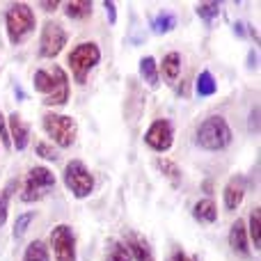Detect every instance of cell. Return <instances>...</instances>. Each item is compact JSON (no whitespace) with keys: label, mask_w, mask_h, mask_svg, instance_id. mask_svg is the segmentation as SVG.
I'll list each match as a JSON object with an SVG mask.
<instances>
[{"label":"cell","mask_w":261,"mask_h":261,"mask_svg":"<svg viewBox=\"0 0 261 261\" xmlns=\"http://www.w3.org/2000/svg\"><path fill=\"white\" fill-rule=\"evenodd\" d=\"M32 85L39 94H46L44 103L46 106H64L69 101V78L67 71L62 67L55 64L53 71H46V69H39L32 76Z\"/></svg>","instance_id":"obj_1"},{"label":"cell","mask_w":261,"mask_h":261,"mask_svg":"<svg viewBox=\"0 0 261 261\" xmlns=\"http://www.w3.org/2000/svg\"><path fill=\"white\" fill-rule=\"evenodd\" d=\"M231 128L227 124V119L222 115H211L197 126L195 133V142L199 144V149L204 151H222L231 144Z\"/></svg>","instance_id":"obj_2"},{"label":"cell","mask_w":261,"mask_h":261,"mask_svg":"<svg viewBox=\"0 0 261 261\" xmlns=\"http://www.w3.org/2000/svg\"><path fill=\"white\" fill-rule=\"evenodd\" d=\"M35 12L28 3H14L5 12V28H7V37L14 46L21 44L32 30H35Z\"/></svg>","instance_id":"obj_3"},{"label":"cell","mask_w":261,"mask_h":261,"mask_svg":"<svg viewBox=\"0 0 261 261\" xmlns=\"http://www.w3.org/2000/svg\"><path fill=\"white\" fill-rule=\"evenodd\" d=\"M67 62H69V69H71V73H73V81H76L78 85H85L90 71L101 62V48L94 44V41H83V44H78L76 48H71Z\"/></svg>","instance_id":"obj_4"},{"label":"cell","mask_w":261,"mask_h":261,"mask_svg":"<svg viewBox=\"0 0 261 261\" xmlns=\"http://www.w3.org/2000/svg\"><path fill=\"white\" fill-rule=\"evenodd\" d=\"M41 126H44L46 135H50L58 147L69 149L73 142H76V135H78V124L73 117L69 115H58V113H46L41 117Z\"/></svg>","instance_id":"obj_5"},{"label":"cell","mask_w":261,"mask_h":261,"mask_svg":"<svg viewBox=\"0 0 261 261\" xmlns=\"http://www.w3.org/2000/svg\"><path fill=\"white\" fill-rule=\"evenodd\" d=\"M62 181H64V186H67V190L76 199L90 197L92 190H94V176H92L90 167L83 161H78V158L67 163V167H64V172H62Z\"/></svg>","instance_id":"obj_6"},{"label":"cell","mask_w":261,"mask_h":261,"mask_svg":"<svg viewBox=\"0 0 261 261\" xmlns=\"http://www.w3.org/2000/svg\"><path fill=\"white\" fill-rule=\"evenodd\" d=\"M55 188V174L44 165H35L28 170L25 184H23L21 199L23 202H39Z\"/></svg>","instance_id":"obj_7"},{"label":"cell","mask_w":261,"mask_h":261,"mask_svg":"<svg viewBox=\"0 0 261 261\" xmlns=\"http://www.w3.org/2000/svg\"><path fill=\"white\" fill-rule=\"evenodd\" d=\"M64 44H67V30L55 21H46L39 37V55L53 60L55 55H60Z\"/></svg>","instance_id":"obj_8"},{"label":"cell","mask_w":261,"mask_h":261,"mask_svg":"<svg viewBox=\"0 0 261 261\" xmlns=\"http://www.w3.org/2000/svg\"><path fill=\"white\" fill-rule=\"evenodd\" d=\"M50 248L55 261H76V236L69 225H58L50 231Z\"/></svg>","instance_id":"obj_9"},{"label":"cell","mask_w":261,"mask_h":261,"mask_svg":"<svg viewBox=\"0 0 261 261\" xmlns=\"http://www.w3.org/2000/svg\"><path fill=\"white\" fill-rule=\"evenodd\" d=\"M144 144L153 151H167L174 144V126L170 119H153L144 130Z\"/></svg>","instance_id":"obj_10"},{"label":"cell","mask_w":261,"mask_h":261,"mask_svg":"<svg viewBox=\"0 0 261 261\" xmlns=\"http://www.w3.org/2000/svg\"><path fill=\"white\" fill-rule=\"evenodd\" d=\"M7 130H9V140H12V147L16 151H23L30 142V126L23 122V117L18 113H12L7 117Z\"/></svg>","instance_id":"obj_11"},{"label":"cell","mask_w":261,"mask_h":261,"mask_svg":"<svg viewBox=\"0 0 261 261\" xmlns=\"http://www.w3.org/2000/svg\"><path fill=\"white\" fill-rule=\"evenodd\" d=\"M245 190H248V184H245V176H231L227 181L225 190H222V202H225V208L227 211H234V208L241 206L245 197Z\"/></svg>","instance_id":"obj_12"},{"label":"cell","mask_w":261,"mask_h":261,"mask_svg":"<svg viewBox=\"0 0 261 261\" xmlns=\"http://www.w3.org/2000/svg\"><path fill=\"white\" fill-rule=\"evenodd\" d=\"M126 248L130 252V259H135V261H156L149 241L144 239V236L135 234V231H130V234L126 236Z\"/></svg>","instance_id":"obj_13"},{"label":"cell","mask_w":261,"mask_h":261,"mask_svg":"<svg viewBox=\"0 0 261 261\" xmlns=\"http://www.w3.org/2000/svg\"><path fill=\"white\" fill-rule=\"evenodd\" d=\"M229 248L241 257H250V241H248V229H245L243 220H236L229 229Z\"/></svg>","instance_id":"obj_14"},{"label":"cell","mask_w":261,"mask_h":261,"mask_svg":"<svg viewBox=\"0 0 261 261\" xmlns=\"http://www.w3.org/2000/svg\"><path fill=\"white\" fill-rule=\"evenodd\" d=\"M193 218L202 225H213L218 220V206L213 199H199L197 204L193 206Z\"/></svg>","instance_id":"obj_15"},{"label":"cell","mask_w":261,"mask_h":261,"mask_svg":"<svg viewBox=\"0 0 261 261\" xmlns=\"http://www.w3.org/2000/svg\"><path fill=\"white\" fill-rule=\"evenodd\" d=\"M158 73H163L165 83H170V85H172V83L179 78V73H181V55L176 53V50H170V53L163 58Z\"/></svg>","instance_id":"obj_16"},{"label":"cell","mask_w":261,"mask_h":261,"mask_svg":"<svg viewBox=\"0 0 261 261\" xmlns=\"http://www.w3.org/2000/svg\"><path fill=\"white\" fill-rule=\"evenodd\" d=\"M140 76H142V81L147 83L151 90H156L158 85H161V73H158V62L151 58V55H147V58L140 60Z\"/></svg>","instance_id":"obj_17"},{"label":"cell","mask_w":261,"mask_h":261,"mask_svg":"<svg viewBox=\"0 0 261 261\" xmlns=\"http://www.w3.org/2000/svg\"><path fill=\"white\" fill-rule=\"evenodd\" d=\"M248 241H252V245H254V250H261V211H259V206H254L252 208V213H250V218H248Z\"/></svg>","instance_id":"obj_18"},{"label":"cell","mask_w":261,"mask_h":261,"mask_svg":"<svg viewBox=\"0 0 261 261\" xmlns=\"http://www.w3.org/2000/svg\"><path fill=\"white\" fill-rule=\"evenodd\" d=\"M176 28V16L172 12H161L153 16L151 21V30L156 32V35H167V32H172Z\"/></svg>","instance_id":"obj_19"},{"label":"cell","mask_w":261,"mask_h":261,"mask_svg":"<svg viewBox=\"0 0 261 261\" xmlns=\"http://www.w3.org/2000/svg\"><path fill=\"white\" fill-rule=\"evenodd\" d=\"M64 14L69 18H87L92 14V0H69L64 3Z\"/></svg>","instance_id":"obj_20"},{"label":"cell","mask_w":261,"mask_h":261,"mask_svg":"<svg viewBox=\"0 0 261 261\" xmlns=\"http://www.w3.org/2000/svg\"><path fill=\"white\" fill-rule=\"evenodd\" d=\"M156 167H158V170H161V174L163 176H165V179H170L172 181V184H179V181H181V176H184V172H181V167L179 165H176V163L174 161H170V158H156Z\"/></svg>","instance_id":"obj_21"},{"label":"cell","mask_w":261,"mask_h":261,"mask_svg":"<svg viewBox=\"0 0 261 261\" xmlns=\"http://www.w3.org/2000/svg\"><path fill=\"white\" fill-rule=\"evenodd\" d=\"M195 92H197L199 96H213L218 92V83L216 78H213L211 71H202L197 76V81H195Z\"/></svg>","instance_id":"obj_22"},{"label":"cell","mask_w":261,"mask_h":261,"mask_svg":"<svg viewBox=\"0 0 261 261\" xmlns=\"http://www.w3.org/2000/svg\"><path fill=\"white\" fill-rule=\"evenodd\" d=\"M23 261H50L48 245L44 241H32L23 252Z\"/></svg>","instance_id":"obj_23"},{"label":"cell","mask_w":261,"mask_h":261,"mask_svg":"<svg viewBox=\"0 0 261 261\" xmlns=\"http://www.w3.org/2000/svg\"><path fill=\"white\" fill-rule=\"evenodd\" d=\"M18 188V179H9L7 186L0 190V225L7 222V211H9V199H12L14 190Z\"/></svg>","instance_id":"obj_24"},{"label":"cell","mask_w":261,"mask_h":261,"mask_svg":"<svg viewBox=\"0 0 261 261\" xmlns=\"http://www.w3.org/2000/svg\"><path fill=\"white\" fill-rule=\"evenodd\" d=\"M106 261H133V259H130V252H128L126 243L113 239L108 243V250H106Z\"/></svg>","instance_id":"obj_25"},{"label":"cell","mask_w":261,"mask_h":261,"mask_svg":"<svg viewBox=\"0 0 261 261\" xmlns=\"http://www.w3.org/2000/svg\"><path fill=\"white\" fill-rule=\"evenodd\" d=\"M195 12H197V16L204 18L206 23H213L218 16H220V3H216V0H208V3H197V5H195Z\"/></svg>","instance_id":"obj_26"},{"label":"cell","mask_w":261,"mask_h":261,"mask_svg":"<svg viewBox=\"0 0 261 261\" xmlns=\"http://www.w3.org/2000/svg\"><path fill=\"white\" fill-rule=\"evenodd\" d=\"M32 220H35V213L32 211L21 213V216L16 218V222H14V239H21V236L28 231V227H30Z\"/></svg>","instance_id":"obj_27"},{"label":"cell","mask_w":261,"mask_h":261,"mask_svg":"<svg viewBox=\"0 0 261 261\" xmlns=\"http://www.w3.org/2000/svg\"><path fill=\"white\" fill-rule=\"evenodd\" d=\"M35 151H37V156H41L44 161H53V163L58 161V151H55L48 142H37L35 144Z\"/></svg>","instance_id":"obj_28"},{"label":"cell","mask_w":261,"mask_h":261,"mask_svg":"<svg viewBox=\"0 0 261 261\" xmlns=\"http://www.w3.org/2000/svg\"><path fill=\"white\" fill-rule=\"evenodd\" d=\"M0 142L5 144V149H12V140H9V130H7V119H5L3 110H0Z\"/></svg>","instance_id":"obj_29"},{"label":"cell","mask_w":261,"mask_h":261,"mask_svg":"<svg viewBox=\"0 0 261 261\" xmlns=\"http://www.w3.org/2000/svg\"><path fill=\"white\" fill-rule=\"evenodd\" d=\"M248 128H250V133H259V106H254V108L250 110Z\"/></svg>","instance_id":"obj_30"},{"label":"cell","mask_w":261,"mask_h":261,"mask_svg":"<svg viewBox=\"0 0 261 261\" xmlns=\"http://www.w3.org/2000/svg\"><path fill=\"white\" fill-rule=\"evenodd\" d=\"M167 261H199V257H195V254H186L184 250H174Z\"/></svg>","instance_id":"obj_31"},{"label":"cell","mask_w":261,"mask_h":261,"mask_svg":"<svg viewBox=\"0 0 261 261\" xmlns=\"http://www.w3.org/2000/svg\"><path fill=\"white\" fill-rule=\"evenodd\" d=\"M103 7H106V14H108V18H110V25H115V23H117V5H115L113 0H106Z\"/></svg>","instance_id":"obj_32"},{"label":"cell","mask_w":261,"mask_h":261,"mask_svg":"<svg viewBox=\"0 0 261 261\" xmlns=\"http://www.w3.org/2000/svg\"><path fill=\"white\" fill-rule=\"evenodd\" d=\"M39 7L44 9V12H55V9L60 7V3H58V0H41Z\"/></svg>","instance_id":"obj_33"},{"label":"cell","mask_w":261,"mask_h":261,"mask_svg":"<svg viewBox=\"0 0 261 261\" xmlns=\"http://www.w3.org/2000/svg\"><path fill=\"white\" fill-rule=\"evenodd\" d=\"M234 32H236V35H243V32H245V23H234Z\"/></svg>","instance_id":"obj_34"}]
</instances>
